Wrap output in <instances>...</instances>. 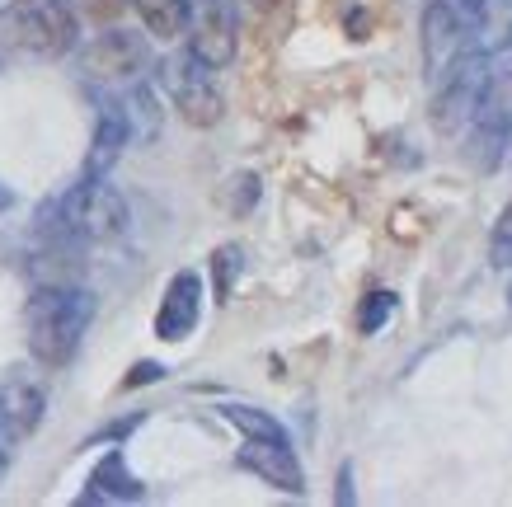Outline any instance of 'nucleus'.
Returning a JSON list of instances; mask_svg holds the SVG:
<instances>
[{"mask_svg": "<svg viewBox=\"0 0 512 507\" xmlns=\"http://www.w3.org/2000/svg\"><path fill=\"white\" fill-rule=\"evenodd\" d=\"M160 376H165V367H160V362H137V367H132V376H127V385H146V381H160Z\"/></svg>", "mask_w": 512, "mask_h": 507, "instance_id": "nucleus-19", "label": "nucleus"}, {"mask_svg": "<svg viewBox=\"0 0 512 507\" xmlns=\"http://www.w3.org/2000/svg\"><path fill=\"white\" fill-rule=\"evenodd\" d=\"M466 127H475L480 165L494 169L498 165V146H508V137H512V62L484 71L480 94H475V113H470Z\"/></svg>", "mask_w": 512, "mask_h": 507, "instance_id": "nucleus-7", "label": "nucleus"}, {"mask_svg": "<svg viewBox=\"0 0 512 507\" xmlns=\"http://www.w3.org/2000/svg\"><path fill=\"white\" fill-rule=\"evenodd\" d=\"M80 19L66 0H10L0 5V57L57 62L76 52Z\"/></svg>", "mask_w": 512, "mask_h": 507, "instance_id": "nucleus-4", "label": "nucleus"}, {"mask_svg": "<svg viewBox=\"0 0 512 507\" xmlns=\"http://www.w3.org/2000/svg\"><path fill=\"white\" fill-rule=\"evenodd\" d=\"M235 268H240V249H217V296L221 301H226V296H231V273Z\"/></svg>", "mask_w": 512, "mask_h": 507, "instance_id": "nucleus-18", "label": "nucleus"}, {"mask_svg": "<svg viewBox=\"0 0 512 507\" xmlns=\"http://www.w3.org/2000/svg\"><path fill=\"white\" fill-rule=\"evenodd\" d=\"M80 66H85V80H94V85L127 90L132 80H141L146 71H151V52H146V43H141L137 33L109 29V33H99V38L85 47Z\"/></svg>", "mask_w": 512, "mask_h": 507, "instance_id": "nucleus-9", "label": "nucleus"}, {"mask_svg": "<svg viewBox=\"0 0 512 507\" xmlns=\"http://www.w3.org/2000/svg\"><path fill=\"white\" fill-rule=\"evenodd\" d=\"M47 395L43 385L29 376V367H10L0 376V451L15 456L33 432L43 428Z\"/></svg>", "mask_w": 512, "mask_h": 507, "instance_id": "nucleus-8", "label": "nucleus"}, {"mask_svg": "<svg viewBox=\"0 0 512 507\" xmlns=\"http://www.w3.org/2000/svg\"><path fill=\"white\" fill-rule=\"evenodd\" d=\"M217 414L240 432V451H235L240 470H249L254 479H264V484H273L282 493H292V498L306 493V470L296 461L292 437H287L278 418L254 409V404H221Z\"/></svg>", "mask_w": 512, "mask_h": 507, "instance_id": "nucleus-3", "label": "nucleus"}, {"mask_svg": "<svg viewBox=\"0 0 512 507\" xmlns=\"http://www.w3.org/2000/svg\"><path fill=\"white\" fill-rule=\"evenodd\" d=\"M94 292L80 287L76 277H47L38 282L24 306V343H29V357L47 371H62L71 357L80 353V343L94 324Z\"/></svg>", "mask_w": 512, "mask_h": 507, "instance_id": "nucleus-2", "label": "nucleus"}, {"mask_svg": "<svg viewBox=\"0 0 512 507\" xmlns=\"http://www.w3.org/2000/svg\"><path fill=\"white\" fill-rule=\"evenodd\" d=\"M188 52H198L207 66H231L235 33H240V0H188Z\"/></svg>", "mask_w": 512, "mask_h": 507, "instance_id": "nucleus-10", "label": "nucleus"}, {"mask_svg": "<svg viewBox=\"0 0 512 507\" xmlns=\"http://www.w3.org/2000/svg\"><path fill=\"white\" fill-rule=\"evenodd\" d=\"M390 315H395V296H390V292H372V296H367V306H362V315H357V324H362V334H376Z\"/></svg>", "mask_w": 512, "mask_h": 507, "instance_id": "nucleus-16", "label": "nucleus"}, {"mask_svg": "<svg viewBox=\"0 0 512 507\" xmlns=\"http://www.w3.org/2000/svg\"><path fill=\"white\" fill-rule=\"evenodd\" d=\"M160 90L170 94V104L179 108V118L188 127H217L221 113H226V99H221L217 85V66H207L198 52H170L165 62L156 66Z\"/></svg>", "mask_w": 512, "mask_h": 507, "instance_id": "nucleus-6", "label": "nucleus"}, {"mask_svg": "<svg viewBox=\"0 0 512 507\" xmlns=\"http://www.w3.org/2000/svg\"><path fill=\"white\" fill-rule=\"evenodd\" d=\"M249 5H254V10H273L278 0H249Z\"/></svg>", "mask_w": 512, "mask_h": 507, "instance_id": "nucleus-21", "label": "nucleus"}, {"mask_svg": "<svg viewBox=\"0 0 512 507\" xmlns=\"http://www.w3.org/2000/svg\"><path fill=\"white\" fill-rule=\"evenodd\" d=\"M137 498H146V484L132 475L127 456L118 451V442H113L109 456L90 470V479H85V489H80L76 503L80 507H94V503H137Z\"/></svg>", "mask_w": 512, "mask_h": 507, "instance_id": "nucleus-13", "label": "nucleus"}, {"mask_svg": "<svg viewBox=\"0 0 512 507\" xmlns=\"http://www.w3.org/2000/svg\"><path fill=\"white\" fill-rule=\"evenodd\" d=\"M137 137L132 132V118H127V104L123 99H99V113H94V137H90V151H85V169L80 179H109L113 165L123 160L127 141Z\"/></svg>", "mask_w": 512, "mask_h": 507, "instance_id": "nucleus-11", "label": "nucleus"}, {"mask_svg": "<svg viewBox=\"0 0 512 507\" xmlns=\"http://www.w3.org/2000/svg\"><path fill=\"white\" fill-rule=\"evenodd\" d=\"M71 10H76V19H94V24H109V19H118L132 5V0H66Z\"/></svg>", "mask_w": 512, "mask_h": 507, "instance_id": "nucleus-17", "label": "nucleus"}, {"mask_svg": "<svg viewBox=\"0 0 512 507\" xmlns=\"http://www.w3.org/2000/svg\"><path fill=\"white\" fill-rule=\"evenodd\" d=\"M480 38H484L480 0H433L423 10V66H428V85H437L456 62H466L470 52H480Z\"/></svg>", "mask_w": 512, "mask_h": 507, "instance_id": "nucleus-5", "label": "nucleus"}, {"mask_svg": "<svg viewBox=\"0 0 512 507\" xmlns=\"http://www.w3.org/2000/svg\"><path fill=\"white\" fill-rule=\"evenodd\" d=\"M508 155H512V137H508Z\"/></svg>", "mask_w": 512, "mask_h": 507, "instance_id": "nucleus-22", "label": "nucleus"}, {"mask_svg": "<svg viewBox=\"0 0 512 507\" xmlns=\"http://www.w3.org/2000/svg\"><path fill=\"white\" fill-rule=\"evenodd\" d=\"M132 10L141 15L146 33L160 43H174L188 24V0H132Z\"/></svg>", "mask_w": 512, "mask_h": 507, "instance_id": "nucleus-14", "label": "nucleus"}, {"mask_svg": "<svg viewBox=\"0 0 512 507\" xmlns=\"http://www.w3.org/2000/svg\"><path fill=\"white\" fill-rule=\"evenodd\" d=\"M127 221L132 216H127V202L118 188L104 179H80L38 212L33 240L47 259H80L90 249L118 245L127 235Z\"/></svg>", "mask_w": 512, "mask_h": 507, "instance_id": "nucleus-1", "label": "nucleus"}, {"mask_svg": "<svg viewBox=\"0 0 512 507\" xmlns=\"http://www.w3.org/2000/svg\"><path fill=\"white\" fill-rule=\"evenodd\" d=\"M198 315H202V277L193 268H179L170 277V287L160 296V310H156V338L165 343H179L198 329Z\"/></svg>", "mask_w": 512, "mask_h": 507, "instance_id": "nucleus-12", "label": "nucleus"}, {"mask_svg": "<svg viewBox=\"0 0 512 507\" xmlns=\"http://www.w3.org/2000/svg\"><path fill=\"white\" fill-rule=\"evenodd\" d=\"M10 202H15V193H10V188H0V212H5Z\"/></svg>", "mask_w": 512, "mask_h": 507, "instance_id": "nucleus-20", "label": "nucleus"}, {"mask_svg": "<svg viewBox=\"0 0 512 507\" xmlns=\"http://www.w3.org/2000/svg\"><path fill=\"white\" fill-rule=\"evenodd\" d=\"M489 259H494V268H512V202L503 207L494 235H489Z\"/></svg>", "mask_w": 512, "mask_h": 507, "instance_id": "nucleus-15", "label": "nucleus"}]
</instances>
